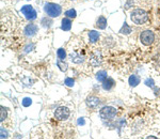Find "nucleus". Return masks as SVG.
Masks as SVG:
<instances>
[{
	"instance_id": "obj_16",
	"label": "nucleus",
	"mask_w": 160,
	"mask_h": 139,
	"mask_svg": "<svg viewBox=\"0 0 160 139\" xmlns=\"http://www.w3.org/2000/svg\"><path fill=\"white\" fill-rule=\"evenodd\" d=\"M140 83V77L137 76V75H131L129 77V85L131 87H136Z\"/></svg>"
},
{
	"instance_id": "obj_14",
	"label": "nucleus",
	"mask_w": 160,
	"mask_h": 139,
	"mask_svg": "<svg viewBox=\"0 0 160 139\" xmlns=\"http://www.w3.org/2000/svg\"><path fill=\"white\" fill-rule=\"evenodd\" d=\"M96 26H97L99 29H105V28L107 27V19H106L104 16L98 17L97 22H96Z\"/></svg>"
},
{
	"instance_id": "obj_21",
	"label": "nucleus",
	"mask_w": 160,
	"mask_h": 139,
	"mask_svg": "<svg viewBox=\"0 0 160 139\" xmlns=\"http://www.w3.org/2000/svg\"><path fill=\"white\" fill-rule=\"evenodd\" d=\"M7 118V109L4 108L3 106H1V117H0V121L3 122L4 120Z\"/></svg>"
},
{
	"instance_id": "obj_20",
	"label": "nucleus",
	"mask_w": 160,
	"mask_h": 139,
	"mask_svg": "<svg viewBox=\"0 0 160 139\" xmlns=\"http://www.w3.org/2000/svg\"><path fill=\"white\" fill-rule=\"evenodd\" d=\"M65 15L69 17V18H75V17L77 16V13H76V11L74 10V9H71V10L66 11Z\"/></svg>"
},
{
	"instance_id": "obj_22",
	"label": "nucleus",
	"mask_w": 160,
	"mask_h": 139,
	"mask_svg": "<svg viewBox=\"0 0 160 139\" xmlns=\"http://www.w3.org/2000/svg\"><path fill=\"white\" fill-rule=\"evenodd\" d=\"M145 85H146L147 87H150V88H153L155 83H154V80L152 79V78H147V79L145 80Z\"/></svg>"
},
{
	"instance_id": "obj_7",
	"label": "nucleus",
	"mask_w": 160,
	"mask_h": 139,
	"mask_svg": "<svg viewBox=\"0 0 160 139\" xmlns=\"http://www.w3.org/2000/svg\"><path fill=\"white\" fill-rule=\"evenodd\" d=\"M101 59H103L101 53L98 51V50H95L94 53H92L91 56H90V64H91L92 66L96 67V66L100 65Z\"/></svg>"
},
{
	"instance_id": "obj_18",
	"label": "nucleus",
	"mask_w": 160,
	"mask_h": 139,
	"mask_svg": "<svg viewBox=\"0 0 160 139\" xmlns=\"http://www.w3.org/2000/svg\"><path fill=\"white\" fill-rule=\"evenodd\" d=\"M131 32V29H130V27L128 26L127 24L124 23V26H123V28L121 29V31H120V33H122V34H129V33Z\"/></svg>"
},
{
	"instance_id": "obj_8",
	"label": "nucleus",
	"mask_w": 160,
	"mask_h": 139,
	"mask_svg": "<svg viewBox=\"0 0 160 139\" xmlns=\"http://www.w3.org/2000/svg\"><path fill=\"white\" fill-rule=\"evenodd\" d=\"M71 57V60H72L74 63H82L85 61V54L80 51V50H72V53L69 55Z\"/></svg>"
},
{
	"instance_id": "obj_25",
	"label": "nucleus",
	"mask_w": 160,
	"mask_h": 139,
	"mask_svg": "<svg viewBox=\"0 0 160 139\" xmlns=\"http://www.w3.org/2000/svg\"><path fill=\"white\" fill-rule=\"evenodd\" d=\"M47 24H52L51 20H50V19H47V18H44V19L42 20V25L45 27V28H48L49 26L47 25Z\"/></svg>"
},
{
	"instance_id": "obj_24",
	"label": "nucleus",
	"mask_w": 160,
	"mask_h": 139,
	"mask_svg": "<svg viewBox=\"0 0 160 139\" xmlns=\"http://www.w3.org/2000/svg\"><path fill=\"white\" fill-rule=\"evenodd\" d=\"M23 105H24L25 107L30 106V105H31V99H28V97H26V99H23Z\"/></svg>"
},
{
	"instance_id": "obj_11",
	"label": "nucleus",
	"mask_w": 160,
	"mask_h": 139,
	"mask_svg": "<svg viewBox=\"0 0 160 139\" xmlns=\"http://www.w3.org/2000/svg\"><path fill=\"white\" fill-rule=\"evenodd\" d=\"M113 86H114V80L112 79V78H110V77H108V78L103 83V88H104V90H107V91H108V90H111L112 88H113Z\"/></svg>"
},
{
	"instance_id": "obj_26",
	"label": "nucleus",
	"mask_w": 160,
	"mask_h": 139,
	"mask_svg": "<svg viewBox=\"0 0 160 139\" xmlns=\"http://www.w3.org/2000/svg\"><path fill=\"white\" fill-rule=\"evenodd\" d=\"M8 133L3 129V127H1V138H7Z\"/></svg>"
},
{
	"instance_id": "obj_15",
	"label": "nucleus",
	"mask_w": 160,
	"mask_h": 139,
	"mask_svg": "<svg viewBox=\"0 0 160 139\" xmlns=\"http://www.w3.org/2000/svg\"><path fill=\"white\" fill-rule=\"evenodd\" d=\"M107 78H108V77H107V72H106V71H99V72L96 74V79H97L99 83H104Z\"/></svg>"
},
{
	"instance_id": "obj_23",
	"label": "nucleus",
	"mask_w": 160,
	"mask_h": 139,
	"mask_svg": "<svg viewBox=\"0 0 160 139\" xmlns=\"http://www.w3.org/2000/svg\"><path fill=\"white\" fill-rule=\"evenodd\" d=\"M64 83H65L66 86H69V87H73L74 86V79L73 78H66L65 81H64Z\"/></svg>"
},
{
	"instance_id": "obj_13",
	"label": "nucleus",
	"mask_w": 160,
	"mask_h": 139,
	"mask_svg": "<svg viewBox=\"0 0 160 139\" xmlns=\"http://www.w3.org/2000/svg\"><path fill=\"white\" fill-rule=\"evenodd\" d=\"M72 27V22L69 19V17H65L62 19V26H61V29L64 30V31H67V30L71 29Z\"/></svg>"
},
{
	"instance_id": "obj_12",
	"label": "nucleus",
	"mask_w": 160,
	"mask_h": 139,
	"mask_svg": "<svg viewBox=\"0 0 160 139\" xmlns=\"http://www.w3.org/2000/svg\"><path fill=\"white\" fill-rule=\"evenodd\" d=\"M99 37H100V34H99L97 31H95V30H91V31L89 32V39H90V42H91V43L97 42Z\"/></svg>"
},
{
	"instance_id": "obj_3",
	"label": "nucleus",
	"mask_w": 160,
	"mask_h": 139,
	"mask_svg": "<svg viewBox=\"0 0 160 139\" xmlns=\"http://www.w3.org/2000/svg\"><path fill=\"white\" fill-rule=\"evenodd\" d=\"M99 116L104 121H108V120H112L116 116V109L112 106H105L103 107L99 111Z\"/></svg>"
},
{
	"instance_id": "obj_5",
	"label": "nucleus",
	"mask_w": 160,
	"mask_h": 139,
	"mask_svg": "<svg viewBox=\"0 0 160 139\" xmlns=\"http://www.w3.org/2000/svg\"><path fill=\"white\" fill-rule=\"evenodd\" d=\"M69 109L67 107H64V106H61V107H58L55 111V117L56 119L60 120V121H65L66 119H69Z\"/></svg>"
},
{
	"instance_id": "obj_27",
	"label": "nucleus",
	"mask_w": 160,
	"mask_h": 139,
	"mask_svg": "<svg viewBox=\"0 0 160 139\" xmlns=\"http://www.w3.org/2000/svg\"><path fill=\"white\" fill-rule=\"evenodd\" d=\"M85 120H83V118H79V120H78V124L79 125H83L85 124Z\"/></svg>"
},
{
	"instance_id": "obj_6",
	"label": "nucleus",
	"mask_w": 160,
	"mask_h": 139,
	"mask_svg": "<svg viewBox=\"0 0 160 139\" xmlns=\"http://www.w3.org/2000/svg\"><path fill=\"white\" fill-rule=\"evenodd\" d=\"M21 13L28 20H34L36 18V11L31 6H25L21 8Z\"/></svg>"
},
{
	"instance_id": "obj_17",
	"label": "nucleus",
	"mask_w": 160,
	"mask_h": 139,
	"mask_svg": "<svg viewBox=\"0 0 160 139\" xmlns=\"http://www.w3.org/2000/svg\"><path fill=\"white\" fill-rule=\"evenodd\" d=\"M57 65L59 66L60 70H61V71H63V72H65L66 70H67V64L64 62V60L59 59L58 61H57Z\"/></svg>"
},
{
	"instance_id": "obj_1",
	"label": "nucleus",
	"mask_w": 160,
	"mask_h": 139,
	"mask_svg": "<svg viewBox=\"0 0 160 139\" xmlns=\"http://www.w3.org/2000/svg\"><path fill=\"white\" fill-rule=\"evenodd\" d=\"M130 18L132 23L137 24V25H143L148 20V14L143 9H136L131 12Z\"/></svg>"
},
{
	"instance_id": "obj_9",
	"label": "nucleus",
	"mask_w": 160,
	"mask_h": 139,
	"mask_svg": "<svg viewBox=\"0 0 160 139\" xmlns=\"http://www.w3.org/2000/svg\"><path fill=\"white\" fill-rule=\"evenodd\" d=\"M85 103H87V105H88V107H90V108H96V107H98L99 105H100V99H98V97H96V96H89L88 99H87V101H85Z\"/></svg>"
},
{
	"instance_id": "obj_10",
	"label": "nucleus",
	"mask_w": 160,
	"mask_h": 139,
	"mask_svg": "<svg viewBox=\"0 0 160 139\" xmlns=\"http://www.w3.org/2000/svg\"><path fill=\"white\" fill-rule=\"evenodd\" d=\"M37 26L34 25V24H29L28 26L25 28V34H26V37H33L36 32H37Z\"/></svg>"
},
{
	"instance_id": "obj_4",
	"label": "nucleus",
	"mask_w": 160,
	"mask_h": 139,
	"mask_svg": "<svg viewBox=\"0 0 160 139\" xmlns=\"http://www.w3.org/2000/svg\"><path fill=\"white\" fill-rule=\"evenodd\" d=\"M140 41L143 45L150 46V45L153 44L154 41H155V34H154V32L150 31V30H145L143 32H141Z\"/></svg>"
},
{
	"instance_id": "obj_2",
	"label": "nucleus",
	"mask_w": 160,
	"mask_h": 139,
	"mask_svg": "<svg viewBox=\"0 0 160 139\" xmlns=\"http://www.w3.org/2000/svg\"><path fill=\"white\" fill-rule=\"evenodd\" d=\"M44 11L49 17H58L62 13V8L56 3H46L44 6Z\"/></svg>"
},
{
	"instance_id": "obj_19",
	"label": "nucleus",
	"mask_w": 160,
	"mask_h": 139,
	"mask_svg": "<svg viewBox=\"0 0 160 139\" xmlns=\"http://www.w3.org/2000/svg\"><path fill=\"white\" fill-rule=\"evenodd\" d=\"M57 56H58V58L61 60H64L66 57V53H65V49L64 48H59L58 49V51H57Z\"/></svg>"
}]
</instances>
